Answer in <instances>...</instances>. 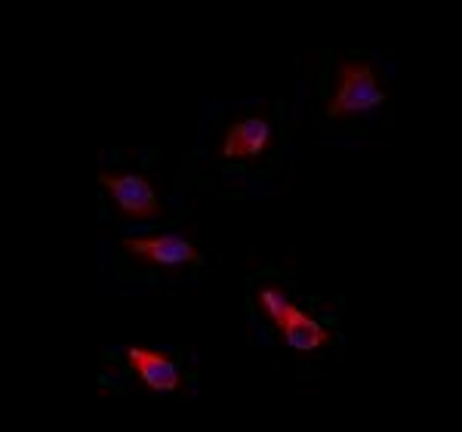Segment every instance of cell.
I'll return each mask as SVG.
<instances>
[{
    "instance_id": "1",
    "label": "cell",
    "mask_w": 462,
    "mask_h": 432,
    "mask_svg": "<svg viewBox=\"0 0 462 432\" xmlns=\"http://www.w3.org/2000/svg\"><path fill=\"white\" fill-rule=\"evenodd\" d=\"M385 102V90L379 87L376 71L364 59H339L337 84L327 102V117L346 121L352 115H370Z\"/></svg>"
},
{
    "instance_id": "5",
    "label": "cell",
    "mask_w": 462,
    "mask_h": 432,
    "mask_svg": "<svg viewBox=\"0 0 462 432\" xmlns=\"http://www.w3.org/2000/svg\"><path fill=\"white\" fill-rule=\"evenodd\" d=\"M126 364L130 371L143 380L145 390L152 392H176L179 390V368L170 355L154 352V349H126Z\"/></svg>"
},
{
    "instance_id": "2",
    "label": "cell",
    "mask_w": 462,
    "mask_h": 432,
    "mask_svg": "<svg viewBox=\"0 0 462 432\" xmlns=\"http://www.w3.org/2000/svg\"><path fill=\"white\" fill-rule=\"evenodd\" d=\"M256 300L265 315L272 318V324L284 333V340L293 349H300V352H315V349L330 343V333H327L315 318L305 315L296 303H290L287 296L281 294V287H259Z\"/></svg>"
},
{
    "instance_id": "6",
    "label": "cell",
    "mask_w": 462,
    "mask_h": 432,
    "mask_svg": "<svg viewBox=\"0 0 462 432\" xmlns=\"http://www.w3.org/2000/svg\"><path fill=\"white\" fill-rule=\"evenodd\" d=\"M272 146V127L263 117H247V121H235L226 130V143H222V158H259Z\"/></svg>"
},
{
    "instance_id": "3",
    "label": "cell",
    "mask_w": 462,
    "mask_h": 432,
    "mask_svg": "<svg viewBox=\"0 0 462 432\" xmlns=\"http://www.w3.org/2000/svg\"><path fill=\"white\" fill-rule=\"evenodd\" d=\"M121 248L133 259L148 266H195L200 263V253L195 244L182 235H136L124 238Z\"/></svg>"
},
{
    "instance_id": "4",
    "label": "cell",
    "mask_w": 462,
    "mask_h": 432,
    "mask_svg": "<svg viewBox=\"0 0 462 432\" xmlns=\"http://www.w3.org/2000/svg\"><path fill=\"white\" fill-rule=\"evenodd\" d=\"M99 183H102V189L117 201V207H121L126 216H133V220H152V216L161 211V201L145 176L99 174Z\"/></svg>"
}]
</instances>
